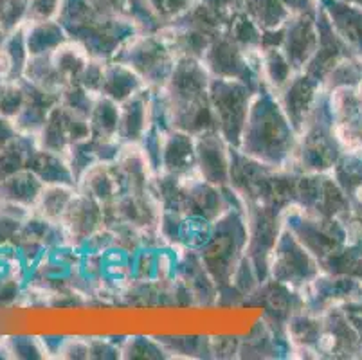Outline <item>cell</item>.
<instances>
[{"label": "cell", "instance_id": "obj_1", "mask_svg": "<svg viewBox=\"0 0 362 360\" xmlns=\"http://www.w3.org/2000/svg\"><path fill=\"white\" fill-rule=\"evenodd\" d=\"M296 143L298 134L274 92L265 87L255 92L238 150L267 166L291 168Z\"/></svg>", "mask_w": 362, "mask_h": 360}, {"label": "cell", "instance_id": "obj_2", "mask_svg": "<svg viewBox=\"0 0 362 360\" xmlns=\"http://www.w3.org/2000/svg\"><path fill=\"white\" fill-rule=\"evenodd\" d=\"M255 95L251 85L235 78H213L209 81V101L215 114L216 130L233 148H238L249 105Z\"/></svg>", "mask_w": 362, "mask_h": 360}, {"label": "cell", "instance_id": "obj_3", "mask_svg": "<svg viewBox=\"0 0 362 360\" xmlns=\"http://www.w3.org/2000/svg\"><path fill=\"white\" fill-rule=\"evenodd\" d=\"M112 59L130 67L148 88L159 91L170 79L177 56L164 40L130 38L117 49Z\"/></svg>", "mask_w": 362, "mask_h": 360}, {"label": "cell", "instance_id": "obj_4", "mask_svg": "<svg viewBox=\"0 0 362 360\" xmlns=\"http://www.w3.org/2000/svg\"><path fill=\"white\" fill-rule=\"evenodd\" d=\"M276 98L294 127L296 134H301L317 103L314 78L305 71L296 72L288 79V83L281 91L276 92Z\"/></svg>", "mask_w": 362, "mask_h": 360}, {"label": "cell", "instance_id": "obj_5", "mask_svg": "<svg viewBox=\"0 0 362 360\" xmlns=\"http://www.w3.org/2000/svg\"><path fill=\"white\" fill-rule=\"evenodd\" d=\"M148 88L143 83V79L132 71L130 67H127L124 64H119L116 59H110V62H105L103 69V79H101L100 94L105 98L116 101V103H124L127 99L134 98L136 94H139L141 91Z\"/></svg>", "mask_w": 362, "mask_h": 360}, {"label": "cell", "instance_id": "obj_6", "mask_svg": "<svg viewBox=\"0 0 362 360\" xmlns=\"http://www.w3.org/2000/svg\"><path fill=\"white\" fill-rule=\"evenodd\" d=\"M42 187H44V182L25 168V170L0 178V200L33 211Z\"/></svg>", "mask_w": 362, "mask_h": 360}, {"label": "cell", "instance_id": "obj_7", "mask_svg": "<svg viewBox=\"0 0 362 360\" xmlns=\"http://www.w3.org/2000/svg\"><path fill=\"white\" fill-rule=\"evenodd\" d=\"M76 193H78V187L72 184H44L40 194L36 198L33 213L52 223H60Z\"/></svg>", "mask_w": 362, "mask_h": 360}, {"label": "cell", "instance_id": "obj_8", "mask_svg": "<svg viewBox=\"0 0 362 360\" xmlns=\"http://www.w3.org/2000/svg\"><path fill=\"white\" fill-rule=\"evenodd\" d=\"M24 28V25H22ZM25 47H28L29 58L31 56H45L51 54L58 45L65 42V35L62 28L51 24V20H42V22H28L24 28Z\"/></svg>", "mask_w": 362, "mask_h": 360}, {"label": "cell", "instance_id": "obj_9", "mask_svg": "<svg viewBox=\"0 0 362 360\" xmlns=\"http://www.w3.org/2000/svg\"><path fill=\"white\" fill-rule=\"evenodd\" d=\"M25 105V83L24 79L6 81L0 92V115L6 119H15Z\"/></svg>", "mask_w": 362, "mask_h": 360}, {"label": "cell", "instance_id": "obj_10", "mask_svg": "<svg viewBox=\"0 0 362 360\" xmlns=\"http://www.w3.org/2000/svg\"><path fill=\"white\" fill-rule=\"evenodd\" d=\"M0 78L4 81H11V79H21L16 74L15 62H13L11 54H9L8 49L4 47V44L0 45Z\"/></svg>", "mask_w": 362, "mask_h": 360}, {"label": "cell", "instance_id": "obj_11", "mask_svg": "<svg viewBox=\"0 0 362 360\" xmlns=\"http://www.w3.org/2000/svg\"><path fill=\"white\" fill-rule=\"evenodd\" d=\"M16 135H18V132H16L11 119H6L0 115V150H2L8 143H11Z\"/></svg>", "mask_w": 362, "mask_h": 360}, {"label": "cell", "instance_id": "obj_12", "mask_svg": "<svg viewBox=\"0 0 362 360\" xmlns=\"http://www.w3.org/2000/svg\"><path fill=\"white\" fill-rule=\"evenodd\" d=\"M6 35H8V33L4 31V29H2V25H0V45L4 44V40H6Z\"/></svg>", "mask_w": 362, "mask_h": 360}, {"label": "cell", "instance_id": "obj_13", "mask_svg": "<svg viewBox=\"0 0 362 360\" xmlns=\"http://www.w3.org/2000/svg\"><path fill=\"white\" fill-rule=\"evenodd\" d=\"M4 85H6V81L2 78H0V92H2V88H4Z\"/></svg>", "mask_w": 362, "mask_h": 360}]
</instances>
